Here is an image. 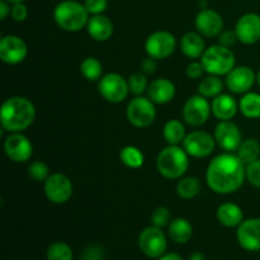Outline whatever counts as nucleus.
<instances>
[{
	"mask_svg": "<svg viewBox=\"0 0 260 260\" xmlns=\"http://www.w3.org/2000/svg\"><path fill=\"white\" fill-rule=\"evenodd\" d=\"M246 179V165L236 152L217 155L210 161L206 172V182L217 194H231L240 189Z\"/></svg>",
	"mask_w": 260,
	"mask_h": 260,
	"instance_id": "1",
	"label": "nucleus"
},
{
	"mask_svg": "<svg viewBox=\"0 0 260 260\" xmlns=\"http://www.w3.org/2000/svg\"><path fill=\"white\" fill-rule=\"evenodd\" d=\"M35 104L25 96H12L2 104L0 123L4 131L9 134L23 132L35 122Z\"/></svg>",
	"mask_w": 260,
	"mask_h": 260,
	"instance_id": "2",
	"label": "nucleus"
},
{
	"mask_svg": "<svg viewBox=\"0 0 260 260\" xmlns=\"http://www.w3.org/2000/svg\"><path fill=\"white\" fill-rule=\"evenodd\" d=\"M156 168L167 179H180L189 168V155L179 145H168L157 155Z\"/></svg>",
	"mask_w": 260,
	"mask_h": 260,
	"instance_id": "3",
	"label": "nucleus"
},
{
	"mask_svg": "<svg viewBox=\"0 0 260 260\" xmlns=\"http://www.w3.org/2000/svg\"><path fill=\"white\" fill-rule=\"evenodd\" d=\"M53 18L61 29L66 32H79L86 28L90 14L84 4L75 0H63L56 5Z\"/></svg>",
	"mask_w": 260,
	"mask_h": 260,
	"instance_id": "4",
	"label": "nucleus"
},
{
	"mask_svg": "<svg viewBox=\"0 0 260 260\" xmlns=\"http://www.w3.org/2000/svg\"><path fill=\"white\" fill-rule=\"evenodd\" d=\"M201 62L203 63V68L208 75L226 76L235 68L236 57L230 47L213 45L206 48L205 53L201 57Z\"/></svg>",
	"mask_w": 260,
	"mask_h": 260,
	"instance_id": "5",
	"label": "nucleus"
},
{
	"mask_svg": "<svg viewBox=\"0 0 260 260\" xmlns=\"http://www.w3.org/2000/svg\"><path fill=\"white\" fill-rule=\"evenodd\" d=\"M126 116L129 123L136 128H146L154 123L156 118L155 103L149 96H135L127 106Z\"/></svg>",
	"mask_w": 260,
	"mask_h": 260,
	"instance_id": "6",
	"label": "nucleus"
},
{
	"mask_svg": "<svg viewBox=\"0 0 260 260\" xmlns=\"http://www.w3.org/2000/svg\"><path fill=\"white\" fill-rule=\"evenodd\" d=\"M99 94L107 102L118 104L127 98L129 93L128 81L118 73H108L98 81Z\"/></svg>",
	"mask_w": 260,
	"mask_h": 260,
	"instance_id": "7",
	"label": "nucleus"
},
{
	"mask_svg": "<svg viewBox=\"0 0 260 260\" xmlns=\"http://www.w3.org/2000/svg\"><path fill=\"white\" fill-rule=\"evenodd\" d=\"M139 248L147 258L159 259L168 248V240L162 229L151 225L145 228L139 235Z\"/></svg>",
	"mask_w": 260,
	"mask_h": 260,
	"instance_id": "8",
	"label": "nucleus"
},
{
	"mask_svg": "<svg viewBox=\"0 0 260 260\" xmlns=\"http://www.w3.org/2000/svg\"><path fill=\"white\" fill-rule=\"evenodd\" d=\"M177 40L173 33L168 30H156L145 41V51L147 56L155 60H164L174 53Z\"/></svg>",
	"mask_w": 260,
	"mask_h": 260,
	"instance_id": "9",
	"label": "nucleus"
},
{
	"mask_svg": "<svg viewBox=\"0 0 260 260\" xmlns=\"http://www.w3.org/2000/svg\"><path fill=\"white\" fill-rule=\"evenodd\" d=\"M183 119L190 127H201L212 114L211 103L206 96L197 94L187 99L183 107Z\"/></svg>",
	"mask_w": 260,
	"mask_h": 260,
	"instance_id": "10",
	"label": "nucleus"
},
{
	"mask_svg": "<svg viewBox=\"0 0 260 260\" xmlns=\"http://www.w3.org/2000/svg\"><path fill=\"white\" fill-rule=\"evenodd\" d=\"M45 194L50 202L63 205L73 196V183L68 175L62 173H52L45 182Z\"/></svg>",
	"mask_w": 260,
	"mask_h": 260,
	"instance_id": "11",
	"label": "nucleus"
},
{
	"mask_svg": "<svg viewBox=\"0 0 260 260\" xmlns=\"http://www.w3.org/2000/svg\"><path fill=\"white\" fill-rule=\"evenodd\" d=\"M215 136L206 131H192L187 134L183 141V149L192 157H207L215 151Z\"/></svg>",
	"mask_w": 260,
	"mask_h": 260,
	"instance_id": "12",
	"label": "nucleus"
},
{
	"mask_svg": "<svg viewBox=\"0 0 260 260\" xmlns=\"http://www.w3.org/2000/svg\"><path fill=\"white\" fill-rule=\"evenodd\" d=\"M28 55L27 43L15 35L3 36L0 40V58L8 65H17L24 61Z\"/></svg>",
	"mask_w": 260,
	"mask_h": 260,
	"instance_id": "13",
	"label": "nucleus"
},
{
	"mask_svg": "<svg viewBox=\"0 0 260 260\" xmlns=\"http://www.w3.org/2000/svg\"><path fill=\"white\" fill-rule=\"evenodd\" d=\"M4 151L14 162H27L33 155V145L22 132H13L5 139Z\"/></svg>",
	"mask_w": 260,
	"mask_h": 260,
	"instance_id": "14",
	"label": "nucleus"
},
{
	"mask_svg": "<svg viewBox=\"0 0 260 260\" xmlns=\"http://www.w3.org/2000/svg\"><path fill=\"white\" fill-rule=\"evenodd\" d=\"M216 144L225 152H236L243 142V136L238 124L231 121H220L215 128Z\"/></svg>",
	"mask_w": 260,
	"mask_h": 260,
	"instance_id": "15",
	"label": "nucleus"
},
{
	"mask_svg": "<svg viewBox=\"0 0 260 260\" xmlns=\"http://www.w3.org/2000/svg\"><path fill=\"white\" fill-rule=\"evenodd\" d=\"M256 81V74L249 66H235L226 75L225 84L234 94H245L250 91Z\"/></svg>",
	"mask_w": 260,
	"mask_h": 260,
	"instance_id": "16",
	"label": "nucleus"
},
{
	"mask_svg": "<svg viewBox=\"0 0 260 260\" xmlns=\"http://www.w3.org/2000/svg\"><path fill=\"white\" fill-rule=\"evenodd\" d=\"M235 33L239 42L244 45H254L260 41V15L256 13H246L241 15L235 25Z\"/></svg>",
	"mask_w": 260,
	"mask_h": 260,
	"instance_id": "17",
	"label": "nucleus"
},
{
	"mask_svg": "<svg viewBox=\"0 0 260 260\" xmlns=\"http://www.w3.org/2000/svg\"><path fill=\"white\" fill-rule=\"evenodd\" d=\"M238 243L246 251H260V218L244 220L236 230Z\"/></svg>",
	"mask_w": 260,
	"mask_h": 260,
	"instance_id": "18",
	"label": "nucleus"
},
{
	"mask_svg": "<svg viewBox=\"0 0 260 260\" xmlns=\"http://www.w3.org/2000/svg\"><path fill=\"white\" fill-rule=\"evenodd\" d=\"M197 32H200L203 37H218L223 30V19L220 13L213 9L203 8L194 20Z\"/></svg>",
	"mask_w": 260,
	"mask_h": 260,
	"instance_id": "19",
	"label": "nucleus"
},
{
	"mask_svg": "<svg viewBox=\"0 0 260 260\" xmlns=\"http://www.w3.org/2000/svg\"><path fill=\"white\" fill-rule=\"evenodd\" d=\"M175 84L167 78L155 79L149 84L147 88V96L155 104H167L172 102L175 96Z\"/></svg>",
	"mask_w": 260,
	"mask_h": 260,
	"instance_id": "20",
	"label": "nucleus"
},
{
	"mask_svg": "<svg viewBox=\"0 0 260 260\" xmlns=\"http://www.w3.org/2000/svg\"><path fill=\"white\" fill-rule=\"evenodd\" d=\"M88 35L96 42H106L113 36L114 27L112 20L103 14L90 15L86 24Z\"/></svg>",
	"mask_w": 260,
	"mask_h": 260,
	"instance_id": "21",
	"label": "nucleus"
},
{
	"mask_svg": "<svg viewBox=\"0 0 260 260\" xmlns=\"http://www.w3.org/2000/svg\"><path fill=\"white\" fill-rule=\"evenodd\" d=\"M212 114L218 121H231L239 111V103L231 94L221 93L211 103Z\"/></svg>",
	"mask_w": 260,
	"mask_h": 260,
	"instance_id": "22",
	"label": "nucleus"
},
{
	"mask_svg": "<svg viewBox=\"0 0 260 260\" xmlns=\"http://www.w3.org/2000/svg\"><path fill=\"white\" fill-rule=\"evenodd\" d=\"M180 50L190 60L202 57L206 51V43L200 32H187L180 40Z\"/></svg>",
	"mask_w": 260,
	"mask_h": 260,
	"instance_id": "23",
	"label": "nucleus"
},
{
	"mask_svg": "<svg viewBox=\"0 0 260 260\" xmlns=\"http://www.w3.org/2000/svg\"><path fill=\"white\" fill-rule=\"evenodd\" d=\"M216 216H217L218 222L229 229L238 228L244 221L243 210L240 206L233 202H225L218 206Z\"/></svg>",
	"mask_w": 260,
	"mask_h": 260,
	"instance_id": "24",
	"label": "nucleus"
},
{
	"mask_svg": "<svg viewBox=\"0 0 260 260\" xmlns=\"http://www.w3.org/2000/svg\"><path fill=\"white\" fill-rule=\"evenodd\" d=\"M168 234L175 244H185L192 239L193 226L187 218L177 217L170 221L168 226Z\"/></svg>",
	"mask_w": 260,
	"mask_h": 260,
	"instance_id": "25",
	"label": "nucleus"
},
{
	"mask_svg": "<svg viewBox=\"0 0 260 260\" xmlns=\"http://www.w3.org/2000/svg\"><path fill=\"white\" fill-rule=\"evenodd\" d=\"M239 111L246 118H260V94L254 91L244 94L239 102Z\"/></svg>",
	"mask_w": 260,
	"mask_h": 260,
	"instance_id": "26",
	"label": "nucleus"
},
{
	"mask_svg": "<svg viewBox=\"0 0 260 260\" xmlns=\"http://www.w3.org/2000/svg\"><path fill=\"white\" fill-rule=\"evenodd\" d=\"M162 136L168 145L183 144L185 136H187L184 123L179 119H169L162 128Z\"/></svg>",
	"mask_w": 260,
	"mask_h": 260,
	"instance_id": "27",
	"label": "nucleus"
},
{
	"mask_svg": "<svg viewBox=\"0 0 260 260\" xmlns=\"http://www.w3.org/2000/svg\"><path fill=\"white\" fill-rule=\"evenodd\" d=\"M201 192V182L197 177H183L177 184V194L182 200H193Z\"/></svg>",
	"mask_w": 260,
	"mask_h": 260,
	"instance_id": "28",
	"label": "nucleus"
},
{
	"mask_svg": "<svg viewBox=\"0 0 260 260\" xmlns=\"http://www.w3.org/2000/svg\"><path fill=\"white\" fill-rule=\"evenodd\" d=\"M223 81L220 76L208 75L200 81L198 85V94L206 98H215L222 93Z\"/></svg>",
	"mask_w": 260,
	"mask_h": 260,
	"instance_id": "29",
	"label": "nucleus"
},
{
	"mask_svg": "<svg viewBox=\"0 0 260 260\" xmlns=\"http://www.w3.org/2000/svg\"><path fill=\"white\" fill-rule=\"evenodd\" d=\"M236 155L240 157V160L245 165L250 164V162L260 159L259 141L255 139L244 140V141L241 142L240 146H239L238 151H236Z\"/></svg>",
	"mask_w": 260,
	"mask_h": 260,
	"instance_id": "30",
	"label": "nucleus"
},
{
	"mask_svg": "<svg viewBox=\"0 0 260 260\" xmlns=\"http://www.w3.org/2000/svg\"><path fill=\"white\" fill-rule=\"evenodd\" d=\"M80 73L88 81H99L103 76V65L96 57H86L80 63Z\"/></svg>",
	"mask_w": 260,
	"mask_h": 260,
	"instance_id": "31",
	"label": "nucleus"
},
{
	"mask_svg": "<svg viewBox=\"0 0 260 260\" xmlns=\"http://www.w3.org/2000/svg\"><path fill=\"white\" fill-rule=\"evenodd\" d=\"M119 159L127 168H131V169H139L145 162V156L141 150L136 146H131V145L124 146L121 150Z\"/></svg>",
	"mask_w": 260,
	"mask_h": 260,
	"instance_id": "32",
	"label": "nucleus"
},
{
	"mask_svg": "<svg viewBox=\"0 0 260 260\" xmlns=\"http://www.w3.org/2000/svg\"><path fill=\"white\" fill-rule=\"evenodd\" d=\"M74 253L70 245L62 241H57L48 246L46 251V259L47 260H73Z\"/></svg>",
	"mask_w": 260,
	"mask_h": 260,
	"instance_id": "33",
	"label": "nucleus"
},
{
	"mask_svg": "<svg viewBox=\"0 0 260 260\" xmlns=\"http://www.w3.org/2000/svg\"><path fill=\"white\" fill-rule=\"evenodd\" d=\"M127 81H128L129 93L134 94L135 96L142 95L145 91H147V88H149L147 75H145L142 71L141 73H134L132 75H129Z\"/></svg>",
	"mask_w": 260,
	"mask_h": 260,
	"instance_id": "34",
	"label": "nucleus"
},
{
	"mask_svg": "<svg viewBox=\"0 0 260 260\" xmlns=\"http://www.w3.org/2000/svg\"><path fill=\"white\" fill-rule=\"evenodd\" d=\"M28 174L36 182H46L48 177H50V169H48L47 164L41 160H36V161L30 162L28 167Z\"/></svg>",
	"mask_w": 260,
	"mask_h": 260,
	"instance_id": "35",
	"label": "nucleus"
},
{
	"mask_svg": "<svg viewBox=\"0 0 260 260\" xmlns=\"http://www.w3.org/2000/svg\"><path fill=\"white\" fill-rule=\"evenodd\" d=\"M170 221H172V213H170L169 208L160 206V207L155 208V211L151 215V223L156 228H165L169 226Z\"/></svg>",
	"mask_w": 260,
	"mask_h": 260,
	"instance_id": "36",
	"label": "nucleus"
},
{
	"mask_svg": "<svg viewBox=\"0 0 260 260\" xmlns=\"http://www.w3.org/2000/svg\"><path fill=\"white\" fill-rule=\"evenodd\" d=\"M246 180L260 189V159L246 165Z\"/></svg>",
	"mask_w": 260,
	"mask_h": 260,
	"instance_id": "37",
	"label": "nucleus"
},
{
	"mask_svg": "<svg viewBox=\"0 0 260 260\" xmlns=\"http://www.w3.org/2000/svg\"><path fill=\"white\" fill-rule=\"evenodd\" d=\"M84 5L90 15L103 14L108 7V0H85Z\"/></svg>",
	"mask_w": 260,
	"mask_h": 260,
	"instance_id": "38",
	"label": "nucleus"
},
{
	"mask_svg": "<svg viewBox=\"0 0 260 260\" xmlns=\"http://www.w3.org/2000/svg\"><path fill=\"white\" fill-rule=\"evenodd\" d=\"M185 73H187L188 78L196 80V79H202L203 74L206 73V70H205V68H203V63L201 62V60L200 61L193 60L192 62L187 66V70H185Z\"/></svg>",
	"mask_w": 260,
	"mask_h": 260,
	"instance_id": "39",
	"label": "nucleus"
},
{
	"mask_svg": "<svg viewBox=\"0 0 260 260\" xmlns=\"http://www.w3.org/2000/svg\"><path fill=\"white\" fill-rule=\"evenodd\" d=\"M10 15H12L13 20L15 22H24L28 17V9L24 4L22 3H14L12 5V10H10Z\"/></svg>",
	"mask_w": 260,
	"mask_h": 260,
	"instance_id": "40",
	"label": "nucleus"
},
{
	"mask_svg": "<svg viewBox=\"0 0 260 260\" xmlns=\"http://www.w3.org/2000/svg\"><path fill=\"white\" fill-rule=\"evenodd\" d=\"M238 41L235 30H222L218 36V45H222L225 47H231L234 43Z\"/></svg>",
	"mask_w": 260,
	"mask_h": 260,
	"instance_id": "41",
	"label": "nucleus"
},
{
	"mask_svg": "<svg viewBox=\"0 0 260 260\" xmlns=\"http://www.w3.org/2000/svg\"><path fill=\"white\" fill-rule=\"evenodd\" d=\"M156 69H157V63H156V60H155V58L147 56L146 58H144V60H142L141 70L145 75H152V74L156 71Z\"/></svg>",
	"mask_w": 260,
	"mask_h": 260,
	"instance_id": "42",
	"label": "nucleus"
},
{
	"mask_svg": "<svg viewBox=\"0 0 260 260\" xmlns=\"http://www.w3.org/2000/svg\"><path fill=\"white\" fill-rule=\"evenodd\" d=\"M8 3L9 2H7V0L0 2V19L2 20H4L8 17V14H10V10H12V7H9Z\"/></svg>",
	"mask_w": 260,
	"mask_h": 260,
	"instance_id": "43",
	"label": "nucleus"
},
{
	"mask_svg": "<svg viewBox=\"0 0 260 260\" xmlns=\"http://www.w3.org/2000/svg\"><path fill=\"white\" fill-rule=\"evenodd\" d=\"M157 260H183V258L177 253H165Z\"/></svg>",
	"mask_w": 260,
	"mask_h": 260,
	"instance_id": "44",
	"label": "nucleus"
},
{
	"mask_svg": "<svg viewBox=\"0 0 260 260\" xmlns=\"http://www.w3.org/2000/svg\"><path fill=\"white\" fill-rule=\"evenodd\" d=\"M188 260H206V258L202 253H198L197 251V253H193Z\"/></svg>",
	"mask_w": 260,
	"mask_h": 260,
	"instance_id": "45",
	"label": "nucleus"
},
{
	"mask_svg": "<svg viewBox=\"0 0 260 260\" xmlns=\"http://www.w3.org/2000/svg\"><path fill=\"white\" fill-rule=\"evenodd\" d=\"M256 83H258V85L260 86V70L258 71V74H256Z\"/></svg>",
	"mask_w": 260,
	"mask_h": 260,
	"instance_id": "46",
	"label": "nucleus"
},
{
	"mask_svg": "<svg viewBox=\"0 0 260 260\" xmlns=\"http://www.w3.org/2000/svg\"><path fill=\"white\" fill-rule=\"evenodd\" d=\"M7 2H9V3H13V4H14V3H22L23 0H7Z\"/></svg>",
	"mask_w": 260,
	"mask_h": 260,
	"instance_id": "47",
	"label": "nucleus"
}]
</instances>
